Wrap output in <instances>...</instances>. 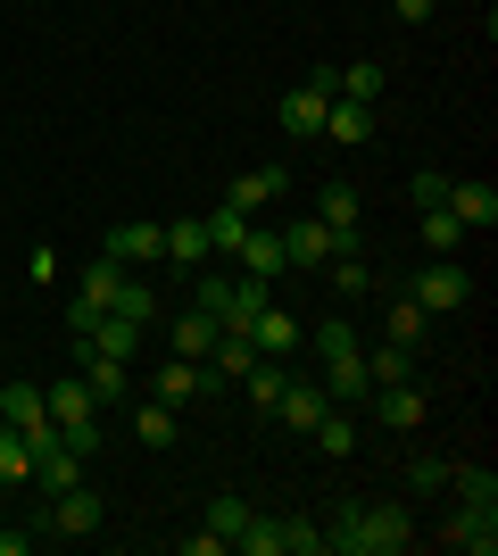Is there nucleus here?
Masks as SVG:
<instances>
[{"label": "nucleus", "instance_id": "f257e3e1", "mask_svg": "<svg viewBox=\"0 0 498 556\" xmlns=\"http://www.w3.org/2000/svg\"><path fill=\"white\" fill-rule=\"evenodd\" d=\"M50 424H59V441L75 448V457H100V399L84 391V374H67V382H50L42 391Z\"/></svg>", "mask_w": 498, "mask_h": 556}, {"label": "nucleus", "instance_id": "72a5a7b5", "mask_svg": "<svg viewBox=\"0 0 498 556\" xmlns=\"http://www.w3.org/2000/svg\"><path fill=\"white\" fill-rule=\"evenodd\" d=\"M241 523H250V498H233V490H216V498H208V532L225 540V548H233V532H241Z\"/></svg>", "mask_w": 498, "mask_h": 556}, {"label": "nucleus", "instance_id": "4c0bfd02", "mask_svg": "<svg viewBox=\"0 0 498 556\" xmlns=\"http://www.w3.org/2000/svg\"><path fill=\"white\" fill-rule=\"evenodd\" d=\"M225 300H233V275H208V266H200V300H191V307H208V316H225Z\"/></svg>", "mask_w": 498, "mask_h": 556}, {"label": "nucleus", "instance_id": "2eb2a0df", "mask_svg": "<svg viewBox=\"0 0 498 556\" xmlns=\"http://www.w3.org/2000/svg\"><path fill=\"white\" fill-rule=\"evenodd\" d=\"M166 349H175V357H191V366H208V349H216V316H208V307L175 316V325H166Z\"/></svg>", "mask_w": 498, "mask_h": 556}, {"label": "nucleus", "instance_id": "a211bd4d", "mask_svg": "<svg viewBox=\"0 0 498 556\" xmlns=\"http://www.w3.org/2000/svg\"><path fill=\"white\" fill-rule=\"evenodd\" d=\"M233 257H241V275H266V282L291 266V257H283V232H274V225H250V241H241Z\"/></svg>", "mask_w": 498, "mask_h": 556}, {"label": "nucleus", "instance_id": "7ed1b4c3", "mask_svg": "<svg viewBox=\"0 0 498 556\" xmlns=\"http://www.w3.org/2000/svg\"><path fill=\"white\" fill-rule=\"evenodd\" d=\"M465 291H474V275H465L457 257H432V266H416V282H407V300L424 307V316H457Z\"/></svg>", "mask_w": 498, "mask_h": 556}, {"label": "nucleus", "instance_id": "5701e85b", "mask_svg": "<svg viewBox=\"0 0 498 556\" xmlns=\"http://www.w3.org/2000/svg\"><path fill=\"white\" fill-rule=\"evenodd\" d=\"M250 225H258V216H241V208H225V200H216V216H200V232H208V257H233L241 241H250Z\"/></svg>", "mask_w": 498, "mask_h": 556}, {"label": "nucleus", "instance_id": "ea45409f", "mask_svg": "<svg viewBox=\"0 0 498 556\" xmlns=\"http://www.w3.org/2000/svg\"><path fill=\"white\" fill-rule=\"evenodd\" d=\"M407 482H416V490H449V457H416V465H407Z\"/></svg>", "mask_w": 498, "mask_h": 556}, {"label": "nucleus", "instance_id": "f3484780", "mask_svg": "<svg viewBox=\"0 0 498 556\" xmlns=\"http://www.w3.org/2000/svg\"><path fill=\"white\" fill-rule=\"evenodd\" d=\"M316 141H349V150H357V141H374V109H366V100H341V92H332L324 134H316Z\"/></svg>", "mask_w": 498, "mask_h": 556}, {"label": "nucleus", "instance_id": "0eeeda50", "mask_svg": "<svg viewBox=\"0 0 498 556\" xmlns=\"http://www.w3.org/2000/svg\"><path fill=\"white\" fill-rule=\"evenodd\" d=\"M75 374H84L92 399H125L133 391V357H108V349H84V341H75Z\"/></svg>", "mask_w": 498, "mask_h": 556}, {"label": "nucleus", "instance_id": "2f4dec72", "mask_svg": "<svg viewBox=\"0 0 498 556\" xmlns=\"http://www.w3.org/2000/svg\"><path fill=\"white\" fill-rule=\"evenodd\" d=\"M233 548H250V556H283V515H258V507H250V523L233 532Z\"/></svg>", "mask_w": 498, "mask_h": 556}, {"label": "nucleus", "instance_id": "a878e982", "mask_svg": "<svg viewBox=\"0 0 498 556\" xmlns=\"http://www.w3.org/2000/svg\"><path fill=\"white\" fill-rule=\"evenodd\" d=\"M175 432H183V424H175L166 399H142V407H133V441L142 448H175Z\"/></svg>", "mask_w": 498, "mask_h": 556}, {"label": "nucleus", "instance_id": "37998d69", "mask_svg": "<svg viewBox=\"0 0 498 556\" xmlns=\"http://www.w3.org/2000/svg\"><path fill=\"white\" fill-rule=\"evenodd\" d=\"M34 540H42V532H17V523H9V532H0V556H25Z\"/></svg>", "mask_w": 498, "mask_h": 556}, {"label": "nucleus", "instance_id": "f704fd0d", "mask_svg": "<svg viewBox=\"0 0 498 556\" xmlns=\"http://www.w3.org/2000/svg\"><path fill=\"white\" fill-rule=\"evenodd\" d=\"M407 366H416V349H399V341H382L374 357H366V382H374V391H382V382H407Z\"/></svg>", "mask_w": 498, "mask_h": 556}, {"label": "nucleus", "instance_id": "473e14b6", "mask_svg": "<svg viewBox=\"0 0 498 556\" xmlns=\"http://www.w3.org/2000/svg\"><path fill=\"white\" fill-rule=\"evenodd\" d=\"M332 92H341V100H366V109H374V100H382V67H374V59H357V67H332Z\"/></svg>", "mask_w": 498, "mask_h": 556}, {"label": "nucleus", "instance_id": "393cba45", "mask_svg": "<svg viewBox=\"0 0 498 556\" xmlns=\"http://www.w3.org/2000/svg\"><path fill=\"white\" fill-rule=\"evenodd\" d=\"M208 391V366H191V357H166L158 366V399L166 407H183V399H200Z\"/></svg>", "mask_w": 498, "mask_h": 556}, {"label": "nucleus", "instance_id": "b1692460", "mask_svg": "<svg viewBox=\"0 0 498 556\" xmlns=\"http://www.w3.org/2000/svg\"><path fill=\"white\" fill-rule=\"evenodd\" d=\"M274 191H283V166H250V175H241V184L225 191V208H241V216H258L266 200H274Z\"/></svg>", "mask_w": 498, "mask_h": 556}, {"label": "nucleus", "instance_id": "7c9ffc66", "mask_svg": "<svg viewBox=\"0 0 498 556\" xmlns=\"http://www.w3.org/2000/svg\"><path fill=\"white\" fill-rule=\"evenodd\" d=\"M17 482H34V441L0 424V490H17Z\"/></svg>", "mask_w": 498, "mask_h": 556}, {"label": "nucleus", "instance_id": "cd10ccee", "mask_svg": "<svg viewBox=\"0 0 498 556\" xmlns=\"http://www.w3.org/2000/svg\"><path fill=\"white\" fill-rule=\"evenodd\" d=\"M416 232H424L432 257H457V250H465V225H457L449 208H416Z\"/></svg>", "mask_w": 498, "mask_h": 556}, {"label": "nucleus", "instance_id": "c756f323", "mask_svg": "<svg viewBox=\"0 0 498 556\" xmlns=\"http://www.w3.org/2000/svg\"><path fill=\"white\" fill-rule=\"evenodd\" d=\"M424 332H432V316H424V307H416V300L399 291V300H391V325H382V341H399V349H424Z\"/></svg>", "mask_w": 498, "mask_h": 556}, {"label": "nucleus", "instance_id": "e433bc0d", "mask_svg": "<svg viewBox=\"0 0 498 556\" xmlns=\"http://www.w3.org/2000/svg\"><path fill=\"white\" fill-rule=\"evenodd\" d=\"M117 307H125V316H133V325H158V300H150V282H133V275H125Z\"/></svg>", "mask_w": 498, "mask_h": 556}, {"label": "nucleus", "instance_id": "f8f14e48", "mask_svg": "<svg viewBox=\"0 0 498 556\" xmlns=\"http://www.w3.org/2000/svg\"><path fill=\"white\" fill-rule=\"evenodd\" d=\"M108 257H117V266H158L166 257V225H117L108 232Z\"/></svg>", "mask_w": 498, "mask_h": 556}, {"label": "nucleus", "instance_id": "4468645a", "mask_svg": "<svg viewBox=\"0 0 498 556\" xmlns=\"http://www.w3.org/2000/svg\"><path fill=\"white\" fill-rule=\"evenodd\" d=\"M324 282L341 291V300H366V291H374V266H366V250H357V241H341V250L324 257Z\"/></svg>", "mask_w": 498, "mask_h": 556}, {"label": "nucleus", "instance_id": "39448f33", "mask_svg": "<svg viewBox=\"0 0 498 556\" xmlns=\"http://www.w3.org/2000/svg\"><path fill=\"white\" fill-rule=\"evenodd\" d=\"M324 109H332V67H308L283 92V125L291 134H324Z\"/></svg>", "mask_w": 498, "mask_h": 556}, {"label": "nucleus", "instance_id": "4be33fe9", "mask_svg": "<svg viewBox=\"0 0 498 556\" xmlns=\"http://www.w3.org/2000/svg\"><path fill=\"white\" fill-rule=\"evenodd\" d=\"M357 208H366V200H357L349 184H324V191H316V225H332L341 241H357Z\"/></svg>", "mask_w": 498, "mask_h": 556}, {"label": "nucleus", "instance_id": "423d86ee", "mask_svg": "<svg viewBox=\"0 0 498 556\" xmlns=\"http://www.w3.org/2000/svg\"><path fill=\"white\" fill-rule=\"evenodd\" d=\"M117 291H125V266H117V257H100L92 275H84V291L67 300V332H84L92 316H108V307H117Z\"/></svg>", "mask_w": 498, "mask_h": 556}, {"label": "nucleus", "instance_id": "a19ab883", "mask_svg": "<svg viewBox=\"0 0 498 556\" xmlns=\"http://www.w3.org/2000/svg\"><path fill=\"white\" fill-rule=\"evenodd\" d=\"M440 191H449V175H432V166H424V175L407 184V200H416V208H440Z\"/></svg>", "mask_w": 498, "mask_h": 556}, {"label": "nucleus", "instance_id": "bb28decb", "mask_svg": "<svg viewBox=\"0 0 498 556\" xmlns=\"http://www.w3.org/2000/svg\"><path fill=\"white\" fill-rule=\"evenodd\" d=\"M308 441L324 448V457H357V424H349V407H324V416L308 424Z\"/></svg>", "mask_w": 498, "mask_h": 556}, {"label": "nucleus", "instance_id": "c9c22d12", "mask_svg": "<svg viewBox=\"0 0 498 556\" xmlns=\"http://www.w3.org/2000/svg\"><path fill=\"white\" fill-rule=\"evenodd\" d=\"M283 556H324V532L299 523V515H283Z\"/></svg>", "mask_w": 498, "mask_h": 556}, {"label": "nucleus", "instance_id": "ddd939ff", "mask_svg": "<svg viewBox=\"0 0 498 556\" xmlns=\"http://www.w3.org/2000/svg\"><path fill=\"white\" fill-rule=\"evenodd\" d=\"M440 540H449V548H465V556H490V548H498V515H482V507H457L449 523H440Z\"/></svg>", "mask_w": 498, "mask_h": 556}, {"label": "nucleus", "instance_id": "f03ea898", "mask_svg": "<svg viewBox=\"0 0 498 556\" xmlns=\"http://www.w3.org/2000/svg\"><path fill=\"white\" fill-rule=\"evenodd\" d=\"M399 548H416V515H407L399 498H382V507H357V540H349V556H399Z\"/></svg>", "mask_w": 498, "mask_h": 556}, {"label": "nucleus", "instance_id": "58836bf2", "mask_svg": "<svg viewBox=\"0 0 498 556\" xmlns=\"http://www.w3.org/2000/svg\"><path fill=\"white\" fill-rule=\"evenodd\" d=\"M308 341H316V357H341V349H357V341H349V316H332V325H316Z\"/></svg>", "mask_w": 498, "mask_h": 556}, {"label": "nucleus", "instance_id": "79ce46f5", "mask_svg": "<svg viewBox=\"0 0 498 556\" xmlns=\"http://www.w3.org/2000/svg\"><path fill=\"white\" fill-rule=\"evenodd\" d=\"M432 9H440V0H391V17H399V25H424Z\"/></svg>", "mask_w": 498, "mask_h": 556}, {"label": "nucleus", "instance_id": "9d476101", "mask_svg": "<svg viewBox=\"0 0 498 556\" xmlns=\"http://www.w3.org/2000/svg\"><path fill=\"white\" fill-rule=\"evenodd\" d=\"M440 208H449L465 232H490L498 225V191L490 184H449V191H440Z\"/></svg>", "mask_w": 498, "mask_h": 556}, {"label": "nucleus", "instance_id": "6ab92c4d", "mask_svg": "<svg viewBox=\"0 0 498 556\" xmlns=\"http://www.w3.org/2000/svg\"><path fill=\"white\" fill-rule=\"evenodd\" d=\"M250 341H258V357H291V349L308 341V332L291 325V316H283L274 300H266V307H258V325H250Z\"/></svg>", "mask_w": 498, "mask_h": 556}, {"label": "nucleus", "instance_id": "1a4fd4ad", "mask_svg": "<svg viewBox=\"0 0 498 556\" xmlns=\"http://www.w3.org/2000/svg\"><path fill=\"white\" fill-rule=\"evenodd\" d=\"M366 399H374L382 432H416V424H424V391H416V382H382V391H366Z\"/></svg>", "mask_w": 498, "mask_h": 556}, {"label": "nucleus", "instance_id": "c85d7f7f", "mask_svg": "<svg viewBox=\"0 0 498 556\" xmlns=\"http://www.w3.org/2000/svg\"><path fill=\"white\" fill-rule=\"evenodd\" d=\"M166 257H175V266H191V275L208 266V232H200V216H175V225H166Z\"/></svg>", "mask_w": 498, "mask_h": 556}, {"label": "nucleus", "instance_id": "dca6fc26", "mask_svg": "<svg viewBox=\"0 0 498 556\" xmlns=\"http://www.w3.org/2000/svg\"><path fill=\"white\" fill-rule=\"evenodd\" d=\"M374 382H366V349H341V357H324V399L332 407H349V399H366Z\"/></svg>", "mask_w": 498, "mask_h": 556}, {"label": "nucleus", "instance_id": "20e7f679", "mask_svg": "<svg viewBox=\"0 0 498 556\" xmlns=\"http://www.w3.org/2000/svg\"><path fill=\"white\" fill-rule=\"evenodd\" d=\"M34 532H42V540H92L100 532V498L84 482H75V490H50V507L34 515Z\"/></svg>", "mask_w": 498, "mask_h": 556}, {"label": "nucleus", "instance_id": "412c9836", "mask_svg": "<svg viewBox=\"0 0 498 556\" xmlns=\"http://www.w3.org/2000/svg\"><path fill=\"white\" fill-rule=\"evenodd\" d=\"M449 490H457V507L498 515V473H490V465H449Z\"/></svg>", "mask_w": 498, "mask_h": 556}, {"label": "nucleus", "instance_id": "6e6552de", "mask_svg": "<svg viewBox=\"0 0 498 556\" xmlns=\"http://www.w3.org/2000/svg\"><path fill=\"white\" fill-rule=\"evenodd\" d=\"M332 250H341V232L316 225V216H291V225H283V257H291V266H316V275H324Z\"/></svg>", "mask_w": 498, "mask_h": 556}, {"label": "nucleus", "instance_id": "9b49d317", "mask_svg": "<svg viewBox=\"0 0 498 556\" xmlns=\"http://www.w3.org/2000/svg\"><path fill=\"white\" fill-rule=\"evenodd\" d=\"M75 341H84V349H108V357H133V349H142V325H133L125 307H108V316H92Z\"/></svg>", "mask_w": 498, "mask_h": 556}, {"label": "nucleus", "instance_id": "aec40b11", "mask_svg": "<svg viewBox=\"0 0 498 556\" xmlns=\"http://www.w3.org/2000/svg\"><path fill=\"white\" fill-rule=\"evenodd\" d=\"M332 399H324V382H283V399H274V416L291 424V432H308L316 416H324Z\"/></svg>", "mask_w": 498, "mask_h": 556}]
</instances>
